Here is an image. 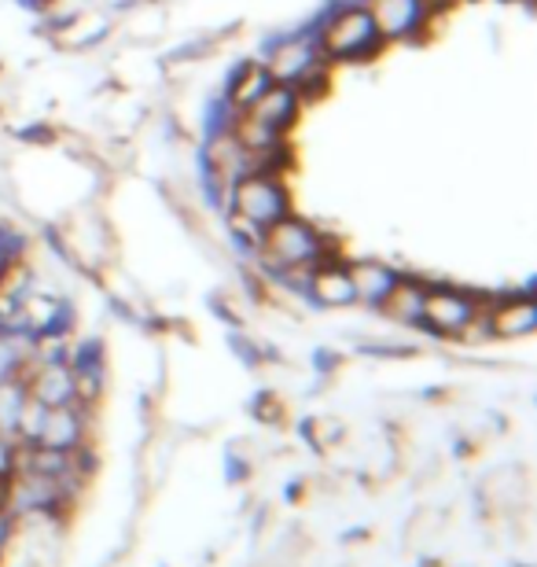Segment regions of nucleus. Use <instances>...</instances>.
<instances>
[{
  "label": "nucleus",
  "mask_w": 537,
  "mask_h": 567,
  "mask_svg": "<svg viewBox=\"0 0 537 567\" xmlns=\"http://www.w3.org/2000/svg\"><path fill=\"white\" fill-rule=\"evenodd\" d=\"M4 546H8V519L0 516V549H4Z\"/></svg>",
  "instance_id": "dca6fc26"
},
{
  "label": "nucleus",
  "mask_w": 537,
  "mask_h": 567,
  "mask_svg": "<svg viewBox=\"0 0 537 567\" xmlns=\"http://www.w3.org/2000/svg\"><path fill=\"white\" fill-rule=\"evenodd\" d=\"M350 280H353V291H358V299L364 302H383L391 288L397 284V274L394 269H386L383 262H358L350 269Z\"/></svg>",
  "instance_id": "9b49d317"
},
{
  "label": "nucleus",
  "mask_w": 537,
  "mask_h": 567,
  "mask_svg": "<svg viewBox=\"0 0 537 567\" xmlns=\"http://www.w3.org/2000/svg\"><path fill=\"white\" fill-rule=\"evenodd\" d=\"M489 324H494V332L505 336V339L527 336L537 324V302L534 299H512L505 306H497L494 317H489Z\"/></svg>",
  "instance_id": "9d476101"
},
{
  "label": "nucleus",
  "mask_w": 537,
  "mask_h": 567,
  "mask_svg": "<svg viewBox=\"0 0 537 567\" xmlns=\"http://www.w3.org/2000/svg\"><path fill=\"white\" fill-rule=\"evenodd\" d=\"M478 317L475 302L467 299L464 291H450V288H427L424 295V317L420 321H427L431 328H438L445 336H456L464 332L467 324H472Z\"/></svg>",
  "instance_id": "39448f33"
},
{
  "label": "nucleus",
  "mask_w": 537,
  "mask_h": 567,
  "mask_svg": "<svg viewBox=\"0 0 537 567\" xmlns=\"http://www.w3.org/2000/svg\"><path fill=\"white\" fill-rule=\"evenodd\" d=\"M424 295H427V288H420V284L397 280L391 288V295L383 299V306L394 321H420V317H424Z\"/></svg>",
  "instance_id": "ddd939ff"
},
{
  "label": "nucleus",
  "mask_w": 537,
  "mask_h": 567,
  "mask_svg": "<svg viewBox=\"0 0 537 567\" xmlns=\"http://www.w3.org/2000/svg\"><path fill=\"white\" fill-rule=\"evenodd\" d=\"M269 78L277 85H291V89H306L310 82H321L324 71V52H317L306 38L283 41L277 44V52L269 55L266 63Z\"/></svg>",
  "instance_id": "20e7f679"
},
{
  "label": "nucleus",
  "mask_w": 537,
  "mask_h": 567,
  "mask_svg": "<svg viewBox=\"0 0 537 567\" xmlns=\"http://www.w3.org/2000/svg\"><path fill=\"white\" fill-rule=\"evenodd\" d=\"M369 16L380 30V38H405L413 33L427 16L424 0H372Z\"/></svg>",
  "instance_id": "0eeeda50"
},
{
  "label": "nucleus",
  "mask_w": 537,
  "mask_h": 567,
  "mask_svg": "<svg viewBox=\"0 0 537 567\" xmlns=\"http://www.w3.org/2000/svg\"><path fill=\"white\" fill-rule=\"evenodd\" d=\"M261 247L269 251V258L283 269H310L321 262L324 240L313 225H306L299 218H280L261 233Z\"/></svg>",
  "instance_id": "f03ea898"
},
{
  "label": "nucleus",
  "mask_w": 537,
  "mask_h": 567,
  "mask_svg": "<svg viewBox=\"0 0 537 567\" xmlns=\"http://www.w3.org/2000/svg\"><path fill=\"white\" fill-rule=\"evenodd\" d=\"M269 85H272V78H269V71H266L261 63L244 66V71L236 74V82H233V104H236L239 111H247L261 93H266Z\"/></svg>",
  "instance_id": "4468645a"
},
{
  "label": "nucleus",
  "mask_w": 537,
  "mask_h": 567,
  "mask_svg": "<svg viewBox=\"0 0 537 567\" xmlns=\"http://www.w3.org/2000/svg\"><path fill=\"white\" fill-rule=\"evenodd\" d=\"M313 295L321 299L324 306H347L358 299L353 291V280H350V269H339V266H324L321 274L313 277Z\"/></svg>",
  "instance_id": "f8f14e48"
},
{
  "label": "nucleus",
  "mask_w": 537,
  "mask_h": 567,
  "mask_svg": "<svg viewBox=\"0 0 537 567\" xmlns=\"http://www.w3.org/2000/svg\"><path fill=\"white\" fill-rule=\"evenodd\" d=\"M233 218L266 233L272 221L288 218V192L269 174H244L233 188Z\"/></svg>",
  "instance_id": "f257e3e1"
},
{
  "label": "nucleus",
  "mask_w": 537,
  "mask_h": 567,
  "mask_svg": "<svg viewBox=\"0 0 537 567\" xmlns=\"http://www.w3.org/2000/svg\"><path fill=\"white\" fill-rule=\"evenodd\" d=\"M78 439H82V416H78L71 405H52V410H44V424L38 435L41 446L74 450Z\"/></svg>",
  "instance_id": "1a4fd4ad"
},
{
  "label": "nucleus",
  "mask_w": 537,
  "mask_h": 567,
  "mask_svg": "<svg viewBox=\"0 0 537 567\" xmlns=\"http://www.w3.org/2000/svg\"><path fill=\"white\" fill-rule=\"evenodd\" d=\"M41 405H71L78 399V372L66 365H44L33 380V394Z\"/></svg>",
  "instance_id": "6e6552de"
},
{
  "label": "nucleus",
  "mask_w": 537,
  "mask_h": 567,
  "mask_svg": "<svg viewBox=\"0 0 537 567\" xmlns=\"http://www.w3.org/2000/svg\"><path fill=\"white\" fill-rule=\"evenodd\" d=\"M244 115H250L255 122H261L266 130L272 133H288V126L295 118H299V89H291V85H277L272 82L266 93H261L255 104H250Z\"/></svg>",
  "instance_id": "423d86ee"
},
{
  "label": "nucleus",
  "mask_w": 537,
  "mask_h": 567,
  "mask_svg": "<svg viewBox=\"0 0 537 567\" xmlns=\"http://www.w3.org/2000/svg\"><path fill=\"white\" fill-rule=\"evenodd\" d=\"M380 30L369 16V8H342L321 33V49L328 60H364L380 49Z\"/></svg>",
  "instance_id": "7ed1b4c3"
},
{
  "label": "nucleus",
  "mask_w": 537,
  "mask_h": 567,
  "mask_svg": "<svg viewBox=\"0 0 537 567\" xmlns=\"http://www.w3.org/2000/svg\"><path fill=\"white\" fill-rule=\"evenodd\" d=\"M22 405H27V391L11 380H0V435L8 431H19V416Z\"/></svg>",
  "instance_id": "2eb2a0df"
}]
</instances>
